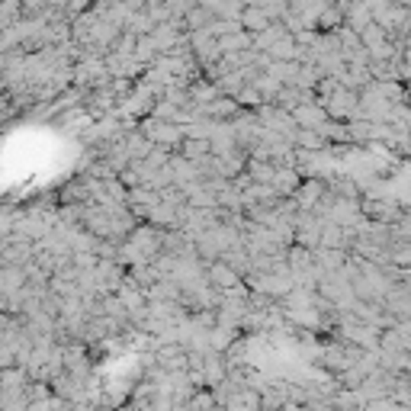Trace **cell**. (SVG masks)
Here are the masks:
<instances>
[{"mask_svg": "<svg viewBox=\"0 0 411 411\" xmlns=\"http://www.w3.org/2000/svg\"><path fill=\"white\" fill-rule=\"evenodd\" d=\"M206 280H209V286H215V290H222V292H235L238 286H241V276H238L229 264H222V260L206 264Z\"/></svg>", "mask_w": 411, "mask_h": 411, "instance_id": "cell-1", "label": "cell"}, {"mask_svg": "<svg viewBox=\"0 0 411 411\" xmlns=\"http://www.w3.org/2000/svg\"><path fill=\"white\" fill-rule=\"evenodd\" d=\"M170 411H187V408H183V405H174V408H170Z\"/></svg>", "mask_w": 411, "mask_h": 411, "instance_id": "cell-2", "label": "cell"}]
</instances>
